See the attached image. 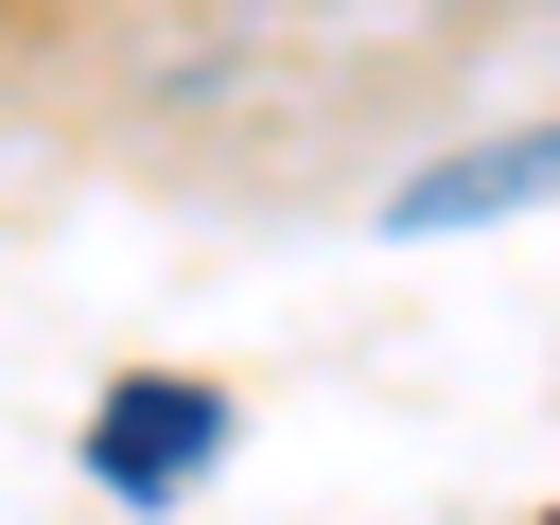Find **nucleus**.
I'll return each mask as SVG.
<instances>
[{
  "instance_id": "obj_2",
  "label": "nucleus",
  "mask_w": 560,
  "mask_h": 525,
  "mask_svg": "<svg viewBox=\"0 0 560 525\" xmlns=\"http://www.w3.org/2000/svg\"><path fill=\"white\" fill-rule=\"evenodd\" d=\"M560 192V122H508V140H455V158H420L368 228L385 245H455V228H508V210H542Z\"/></svg>"
},
{
  "instance_id": "obj_1",
  "label": "nucleus",
  "mask_w": 560,
  "mask_h": 525,
  "mask_svg": "<svg viewBox=\"0 0 560 525\" xmlns=\"http://www.w3.org/2000/svg\"><path fill=\"white\" fill-rule=\"evenodd\" d=\"M88 472H105L122 508H192V490L228 472V385H192V368H122V385L88 402Z\"/></svg>"
}]
</instances>
